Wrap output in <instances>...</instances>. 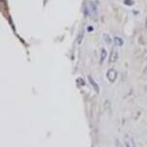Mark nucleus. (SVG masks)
Here are the masks:
<instances>
[{"mask_svg":"<svg viewBox=\"0 0 147 147\" xmlns=\"http://www.w3.org/2000/svg\"><path fill=\"white\" fill-rule=\"evenodd\" d=\"M113 43L115 44L116 46H122L124 43L123 40L121 38H118V37H115L113 38Z\"/></svg>","mask_w":147,"mask_h":147,"instance_id":"20e7f679","label":"nucleus"},{"mask_svg":"<svg viewBox=\"0 0 147 147\" xmlns=\"http://www.w3.org/2000/svg\"><path fill=\"white\" fill-rule=\"evenodd\" d=\"M124 142H125L126 147H136L134 138H133L130 135H126L125 137H124Z\"/></svg>","mask_w":147,"mask_h":147,"instance_id":"f03ea898","label":"nucleus"},{"mask_svg":"<svg viewBox=\"0 0 147 147\" xmlns=\"http://www.w3.org/2000/svg\"><path fill=\"white\" fill-rule=\"evenodd\" d=\"M103 38H104V40L107 41V43H111V38H110V37H109V35H107V34H104L103 35Z\"/></svg>","mask_w":147,"mask_h":147,"instance_id":"0eeeda50","label":"nucleus"},{"mask_svg":"<svg viewBox=\"0 0 147 147\" xmlns=\"http://www.w3.org/2000/svg\"><path fill=\"white\" fill-rule=\"evenodd\" d=\"M100 57H101V63H103V61L107 58V50H106L105 48H102V49H101Z\"/></svg>","mask_w":147,"mask_h":147,"instance_id":"423d86ee","label":"nucleus"},{"mask_svg":"<svg viewBox=\"0 0 147 147\" xmlns=\"http://www.w3.org/2000/svg\"><path fill=\"white\" fill-rule=\"evenodd\" d=\"M124 3H125V5H127V6H132V5L134 4V2H133L132 0H126Z\"/></svg>","mask_w":147,"mask_h":147,"instance_id":"6e6552de","label":"nucleus"},{"mask_svg":"<svg viewBox=\"0 0 147 147\" xmlns=\"http://www.w3.org/2000/svg\"><path fill=\"white\" fill-rule=\"evenodd\" d=\"M88 31H92V30H93V28H92V26H90V27H88Z\"/></svg>","mask_w":147,"mask_h":147,"instance_id":"1a4fd4ad","label":"nucleus"},{"mask_svg":"<svg viewBox=\"0 0 147 147\" xmlns=\"http://www.w3.org/2000/svg\"><path fill=\"white\" fill-rule=\"evenodd\" d=\"M145 26H146V28H147V18H146V22H145Z\"/></svg>","mask_w":147,"mask_h":147,"instance_id":"9d476101","label":"nucleus"},{"mask_svg":"<svg viewBox=\"0 0 147 147\" xmlns=\"http://www.w3.org/2000/svg\"><path fill=\"white\" fill-rule=\"evenodd\" d=\"M118 59V53L115 49L111 52V55H110V58H109V63H115L116 61Z\"/></svg>","mask_w":147,"mask_h":147,"instance_id":"7ed1b4c3","label":"nucleus"},{"mask_svg":"<svg viewBox=\"0 0 147 147\" xmlns=\"http://www.w3.org/2000/svg\"><path fill=\"white\" fill-rule=\"evenodd\" d=\"M88 80H90V84L92 85V87H93L94 88H95V90L97 91V92H99V86L97 85L95 82H94V80H93L92 78H91L90 76H88Z\"/></svg>","mask_w":147,"mask_h":147,"instance_id":"39448f33","label":"nucleus"},{"mask_svg":"<svg viewBox=\"0 0 147 147\" xmlns=\"http://www.w3.org/2000/svg\"><path fill=\"white\" fill-rule=\"evenodd\" d=\"M116 77H117V72L113 68H111L108 70L107 72V78L111 83H113L116 80Z\"/></svg>","mask_w":147,"mask_h":147,"instance_id":"f257e3e1","label":"nucleus"}]
</instances>
